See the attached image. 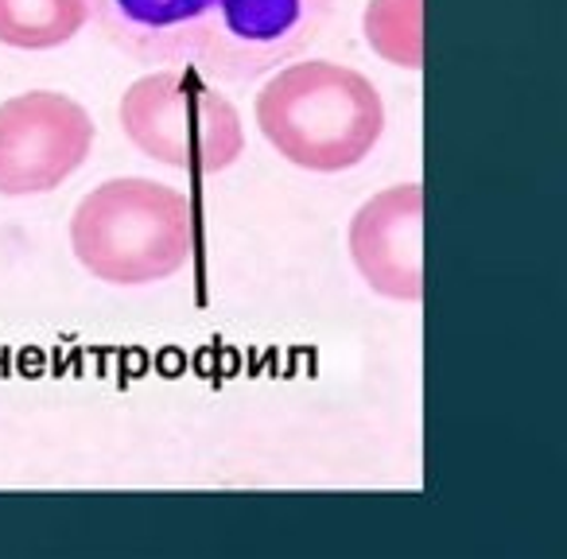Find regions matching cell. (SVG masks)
<instances>
[{
	"mask_svg": "<svg viewBox=\"0 0 567 559\" xmlns=\"http://www.w3.org/2000/svg\"><path fill=\"white\" fill-rule=\"evenodd\" d=\"M362 35L378 59L401 71L424 66V0H365Z\"/></svg>",
	"mask_w": 567,
	"mask_h": 559,
	"instance_id": "obj_8",
	"label": "cell"
},
{
	"mask_svg": "<svg viewBox=\"0 0 567 559\" xmlns=\"http://www.w3.org/2000/svg\"><path fill=\"white\" fill-rule=\"evenodd\" d=\"M71 252L113 288L172 280L195 252L190 198L144 175L97 183L71 214Z\"/></svg>",
	"mask_w": 567,
	"mask_h": 559,
	"instance_id": "obj_3",
	"label": "cell"
},
{
	"mask_svg": "<svg viewBox=\"0 0 567 559\" xmlns=\"http://www.w3.org/2000/svg\"><path fill=\"white\" fill-rule=\"evenodd\" d=\"M347 249L370 292L396 303L424 300V183H396L354 210Z\"/></svg>",
	"mask_w": 567,
	"mask_h": 559,
	"instance_id": "obj_6",
	"label": "cell"
},
{
	"mask_svg": "<svg viewBox=\"0 0 567 559\" xmlns=\"http://www.w3.org/2000/svg\"><path fill=\"white\" fill-rule=\"evenodd\" d=\"M334 0H90L117 51L144 66H195L249 82L296 59L331 20Z\"/></svg>",
	"mask_w": 567,
	"mask_h": 559,
	"instance_id": "obj_1",
	"label": "cell"
},
{
	"mask_svg": "<svg viewBox=\"0 0 567 559\" xmlns=\"http://www.w3.org/2000/svg\"><path fill=\"white\" fill-rule=\"evenodd\" d=\"M117 121L141 156L183 175L229 172L245 156L241 113L195 66H156L128 82Z\"/></svg>",
	"mask_w": 567,
	"mask_h": 559,
	"instance_id": "obj_4",
	"label": "cell"
},
{
	"mask_svg": "<svg viewBox=\"0 0 567 559\" xmlns=\"http://www.w3.org/2000/svg\"><path fill=\"white\" fill-rule=\"evenodd\" d=\"M257 128L288 164L334 175L358 167L385 133V97L334 59L280 63L252 97Z\"/></svg>",
	"mask_w": 567,
	"mask_h": 559,
	"instance_id": "obj_2",
	"label": "cell"
},
{
	"mask_svg": "<svg viewBox=\"0 0 567 559\" xmlns=\"http://www.w3.org/2000/svg\"><path fill=\"white\" fill-rule=\"evenodd\" d=\"M94 148V117L59 90H28L0 102V195L59 190Z\"/></svg>",
	"mask_w": 567,
	"mask_h": 559,
	"instance_id": "obj_5",
	"label": "cell"
},
{
	"mask_svg": "<svg viewBox=\"0 0 567 559\" xmlns=\"http://www.w3.org/2000/svg\"><path fill=\"white\" fill-rule=\"evenodd\" d=\"M90 24V0H0V43L51 51Z\"/></svg>",
	"mask_w": 567,
	"mask_h": 559,
	"instance_id": "obj_7",
	"label": "cell"
}]
</instances>
